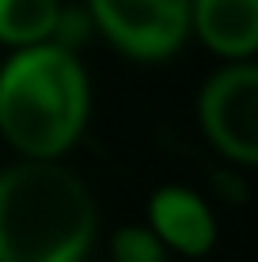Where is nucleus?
Masks as SVG:
<instances>
[{"label": "nucleus", "instance_id": "nucleus-8", "mask_svg": "<svg viewBox=\"0 0 258 262\" xmlns=\"http://www.w3.org/2000/svg\"><path fill=\"white\" fill-rule=\"evenodd\" d=\"M110 262H167V247L148 224H122L110 236Z\"/></svg>", "mask_w": 258, "mask_h": 262}, {"label": "nucleus", "instance_id": "nucleus-5", "mask_svg": "<svg viewBox=\"0 0 258 262\" xmlns=\"http://www.w3.org/2000/svg\"><path fill=\"white\" fill-rule=\"evenodd\" d=\"M148 228L167 247V255L205 258L217 247V213L190 186L167 183L148 198Z\"/></svg>", "mask_w": 258, "mask_h": 262}, {"label": "nucleus", "instance_id": "nucleus-7", "mask_svg": "<svg viewBox=\"0 0 258 262\" xmlns=\"http://www.w3.org/2000/svg\"><path fill=\"white\" fill-rule=\"evenodd\" d=\"M65 4L61 0H0V46L23 50L57 38Z\"/></svg>", "mask_w": 258, "mask_h": 262}, {"label": "nucleus", "instance_id": "nucleus-2", "mask_svg": "<svg viewBox=\"0 0 258 262\" xmlns=\"http://www.w3.org/2000/svg\"><path fill=\"white\" fill-rule=\"evenodd\" d=\"M99 232L87 183L61 160L0 171V262H84Z\"/></svg>", "mask_w": 258, "mask_h": 262}, {"label": "nucleus", "instance_id": "nucleus-4", "mask_svg": "<svg viewBox=\"0 0 258 262\" xmlns=\"http://www.w3.org/2000/svg\"><path fill=\"white\" fill-rule=\"evenodd\" d=\"M205 141L239 167H258V61H224L198 92Z\"/></svg>", "mask_w": 258, "mask_h": 262}, {"label": "nucleus", "instance_id": "nucleus-1", "mask_svg": "<svg viewBox=\"0 0 258 262\" xmlns=\"http://www.w3.org/2000/svg\"><path fill=\"white\" fill-rule=\"evenodd\" d=\"M91 118V80L61 42L12 50L0 65V137L23 160H61Z\"/></svg>", "mask_w": 258, "mask_h": 262}, {"label": "nucleus", "instance_id": "nucleus-3", "mask_svg": "<svg viewBox=\"0 0 258 262\" xmlns=\"http://www.w3.org/2000/svg\"><path fill=\"white\" fill-rule=\"evenodd\" d=\"M91 31L140 65L171 61L190 42V0H84Z\"/></svg>", "mask_w": 258, "mask_h": 262}, {"label": "nucleus", "instance_id": "nucleus-6", "mask_svg": "<svg viewBox=\"0 0 258 262\" xmlns=\"http://www.w3.org/2000/svg\"><path fill=\"white\" fill-rule=\"evenodd\" d=\"M190 38L220 61L258 57V0H190Z\"/></svg>", "mask_w": 258, "mask_h": 262}]
</instances>
